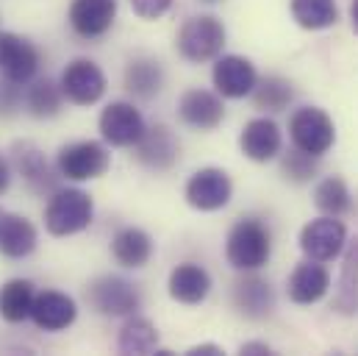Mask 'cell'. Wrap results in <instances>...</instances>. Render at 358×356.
<instances>
[{"mask_svg":"<svg viewBox=\"0 0 358 356\" xmlns=\"http://www.w3.org/2000/svg\"><path fill=\"white\" fill-rule=\"evenodd\" d=\"M253 100L264 111H283L294 100V89H292V84L286 78H280V76H267V78L256 81Z\"/></svg>","mask_w":358,"mask_h":356,"instance_id":"cell-30","label":"cell"},{"mask_svg":"<svg viewBox=\"0 0 358 356\" xmlns=\"http://www.w3.org/2000/svg\"><path fill=\"white\" fill-rule=\"evenodd\" d=\"M111 165L108 151L100 142H76L59 151V173L70 181H92L100 178Z\"/></svg>","mask_w":358,"mask_h":356,"instance_id":"cell-8","label":"cell"},{"mask_svg":"<svg viewBox=\"0 0 358 356\" xmlns=\"http://www.w3.org/2000/svg\"><path fill=\"white\" fill-rule=\"evenodd\" d=\"M36 248V228L20 217L0 209V254L8 259H22Z\"/></svg>","mask_w":358,"mask_h":356,"instance_id":"cell-22","label":"cell"},{"mask_svg":"<svg viewBox=\"0 0 358 356\" xmlns=\"http://www.w3.org/2000/svg\"><path fill=\"white\" fill-rule=\"evenodd\" d=\"M145 120L139 114V109H134V103L117 100L108 103L100 114V134L106 142H111L114 148H131L142 139L145 134Z\"/></svg>","mask_w":358,"mask_h":356,"instance_id":"cell-9","label":"cell"},{"mask_svg":"<svg viewBox=\"0 0 358 356\" xmlns=\"http://www.w3.org/2000/svg\"><path fill=\"white\" fill-rule=\"evenodd\" d=\"M211 292V275L208 270L194 262H183L170 273V298L186 303V306H194V303H203Z\"/></svg>","mask_w":358,"mask_h":356,"instance_id":"cell-21","label":"cell"},{"mask_svg":"<svg viewBox=\"0 0 358 356\" xmlns=\"http://www.w3.org/2000/svg\"><path fill=\"white\" fill-rule=\"evenodd\" d=\"M164 87V70L156 59H134L128 67H125V89L134 95V97H142V100H150L156 97Z\"/></svg>","mask_w":358,"mask_h":356,"instance_id":"cell-25","label":"cell"},{"mask_svg":"<svg viewBox=\"0 0 358 356\" xmlns=\"http://www.w3.org/2000/svg\"><path fill=\"white\" fill-rule=\"evenodd\" d=\"M62 97H64L62 87H56L50 78H45V81H36L28 89L25 103H28V111L34 117H56L62 111Z\"/></svg>","mask_w":358,"mask_h":356,"instance_id":"cell-31","label":"cell"},{"mask_svg":"<svg viewBox=\"0 0 358 356\" xmlns=\"http://www.w3.org/2000/svg\"><path fill=\"white\" fill-rule=\"evenodd\" d=\"M234 306L248 317V320H264L275 309V292L269 281L259 275H245L234 284Z\"/></svg>","mask_w":358,"mask_h":356,"instance_id":"cell-20","label":"cell"},{"mask_svg":"<svg viewBox=\"0 0 358 356\" xmlns=\"http://www.w3.org/2000/svg\"><path fill=\"white\" fill-rule=\"evenodd\" d=\"M134 148H136V162L145 165V167H150V170H156V173L170 170L180 156L178 139H176V134L167 125L145 128L142 139Z\"/></svg>","mask_w":358,"mask_h":356,"instance_id":"cell-12","label":"cell"},{"mask_svg":"<svg viewBox=\"0 0 358 356\" xmlns=\"http://www.w3.org/2000/svg\"><path fill=\"white\" fill-rule=\"evenodd\" d=\"M117 20V0H73L70 25L84 39H100Z\"/></svg>","mask_w":358,"mask_h":356,"instance_id":"cell-15","label":"cell"},{"mask_svg":"<svg viewBox=\"0 0 358 356\" xmlns=\"http://www.w3.org/2000/svg\"><path fill=\"white\" fill-rule=\"evenodd\" d=\"M78 309H76V301L64 292H56V289H48L42 295L34 298V306H31V317L39 329L45 331H62L67 326H73Z\"/></svg>","mask_w":358,"mask_h":356,"instance_id":"cell-19","label":"cell"},{"mask_svg":"<svg viewBox=\"0 0 358 356\" xmlns=\"http://www.w3.org/2000/svg\"><path fill=\"white\" fill-rule=\"evenodd\" d=\"M62 92L76 106H92L106 95V76L92 59H76L62 76Z\"/></svg>","mask_w":358,"mask_h":356,"instance_id":"cell-10","label":"cell"},{"mask_svg":"<svg viewBox=\"0 0 358 356\" xmlns=\"http://www.w3.org/2000/svg\"><path fill=\"white\" fill-rule=\"evenodd\" d=\"M234 195L231 176L220 167H203L186 181V203L197 212H217Z\"/></svg>","mask_w":358,"mask_h":356,"instance_id":"cell-7","label":"cell"},{"mask_svg":"<svg viewBox=\"0 0 358 356\" xmlns=\"http://www.w3.org/2000/svg\"><path fill=\"white\" fill-rule=\"evenodd\" d=\"M328 289H331V273L328 267H322V262H314V259L300 262L286 281V295L297 306H311L322 301Z\"/></svg>","mask_w":358,"mask_h":356,"instance_id":"cell-13","label":"cell"},{"mask_svg":"<svg viewBox=\"0 0 358 356\" xmlns=\"http://www.w3.org/2000/svg\"><path fill=\"white\" fill-rule=\"evenodd\" d=\"M178 117L183 125L197 128V131H211L222 123L225 117V106L214 92L206 89H189L183 92L178 103Z\"/></svg>","mask_w":358,"mask_h":356,"instance_id":"cell-14","label":"cell"},{"mask_svg":"<svg viewBox=\"0 0 358 356\" xmlns=\"http://www.w3.org/2000/svg\"><path fill=\"white\" fill-rule=\"evenodd\" d=\"M269 254H272V234L262 220L245 217L231 228L225 242V259L234 270H259L269 262Z\"/></svg>","mask_w":358,"mask_h":356,"instance_id":"cell-1","label":"cell"},{"mask_svg":"<svg viewBox=\"0 0 358 356\" xmlns=\"http://www.w3.org/2000/svg\"><path fill=\"white\" fill-rule=\"evenodd\" d=\"M159 345V331L150 320L134 317L120 331V351L122 354H153Z\"/></svg>","mask_w":358,"mask_h":356,"instance_id":"cell-29","label":"cell"},{"mask_svg":"<svg viewBox=\"0 0 358 356\" xmlns=\"http://www.w3.org/2000/svg\"><path fill=\"white\" fill-rule=\"evenodd\" d=\"M111 256L122 267H145L153 256V240L142 228H120L111 240Z\"/></svg>","mask_w":358,"mask_h":356,"instance_id":"cell-24","label":"cell"},{"mask_svg":"<svg viewBox=\"0 0 358 356\" xmlns=\"http://www.w3.org/2000/svg\"><path fill=\"white\" fill-rule=\"evenodd\" d=\"M242 354L259 356V354H272V351H269V345H264V343H245L242 345Z\"/></svg>","mask_w":358,"mask_h":356,"instance_id":"cell-36","label":"cell"},{"mask_svg":"<svg viewBox=\"0 0 358 356\" xmlns=\"http://www.w3.org/2000/svg\"><path fill=\"white\" fill-rule=\"evenodd\" d=\"M94 203L84 189H56L45 209V228L53 237H70L90 228Z\"/></svg>","mask_w":358,"mask_h":356,"instance_id":"cell-2","label":"cell"},{"mask_svg":"<svg viewBox=\"0 0 358 356\" xmlns=\"http://www.w3.org/2000/svg\"><path fill=\"white\" fill-rule=\"evenodd\" d=\"M22 84H14L8 78L0 81V117H11L17 114L20 103H22Z\"/></svg>","mask_w":358,"mask_h":356,"instance_id":"cell-33","label":"cell"},{"mask_svg":"<svg viewBox=\"0 0 358 356\" xmlns=\"http://www.w3.org/2000/svg\"><path fill=\"white\" fill-rule=\"evenodd\" d=\"M34 284L25 278H14L8 284L0 287V317L8 323H22L25 317H31V306H34Z\"/></svg>","mask_w":358,"mask_h":356,"instance_id":"cell-26","label":"cell"},{"mask_svg":"<svg viewBox=\"0 0 358 356\" xmlns=\"http://www.w3.org/2000/svg\"><path fill=\"white\" fill-rule=\"evenodd\" d=\"M350 22H353V31L358 34V0L350 3Z\"/></svg>","mask_w":358,"mask_h":356,"instance_id":"cell-38","label":"cell"},{"mask_svg":"<svg viewBox=\"0 0 358 356\" xmlns=\"http://www.w3.org/2000/svg\"><path fill=\"white\" fill-rule=\"evenodd\" d=\"M211 78H214V87L222 97H245V95L253 92L256 81H259L253 62L245 59V56H222V59H217Z\"/></svg>","mask_w":358,"mask_h":356,"instance_id":"cell-16","label":"cell"},{"mask_svg":"<svg viewBox=\"0 0 358 356\" xmlns=\"http://www.w3.org/2000/svg\"><path fill=\"white\" fill-rule=\"evenodd\" d=\"M8 184H11V167H8V162L0 156V195L8 189Z\"/></svg>","mask_w":358,"mask_h":356,"instance_id":"cell-35","label":"cell"},{"mask_svg":"<svg viewBox=\"0 0 358 356\" xmlns=\"http://www.w3.org/2000/svg\"><path fill=\"white\" fill-rule=\"evenodd\" d=\"M39 70V50L17 36V34H0V73L3 78L14 84H28Z\"/></svg>","mask_w":358,"mask_h":356,"instance_id":"cell-11","label":"cell"},{"mask_svg":"<svg viewBox=\"0 0 358 356\" xmlns=\"http://www.w3.org/2000/svg\"><path fill=\"white\" fill-rule=\"evenodd\" d=\"M292 17L306 31H325L339 22L336 0H292Z\"/></svg>","mask_w":358,"mask_h":356,"instance_id":"cell-27","label":"cell"},{"mask_svg":"<svg viewBox=\"0 0 358 356\" xmlns=\"http://www.w3.org/2000/svg\"><path fill=\"white\" fill-rule=\"evenodd\" d=\"M280 167H283V176L289 178V181H294V184H306V181H311V178L320 173L317 156L303 153V151H297V148L289 151V153H283Z\"/></svg>","mask_w":358,"mask_h":356,"instance_id":"cell-32","label":"cell"},{"mask_svg":"<svg viewBox=\"0 0 358 356\" xmlns=\"http://www.w3.org/2000/svg\"><path fill=\"white\" fill-rule=\"evenodd\" d=\"M206 3H211V0H206Z\"/></svg>","mask_w":358,"mask_h":356,"instance_id":"cell-39","label":"cell"},{"mask_svg":"<svg viewBox=\"0 0 358 356\" xmlns=\"http://www.w3.org/2000/svg\"><path fill=\"white\" fill-rule=\"evenodd\" d=\"M289 137L297 151L320 159L322 153H328L334 148L336 128H334V120L328 117V111H322L317 106H303L289 120Z\"/></svg>","mask_w":358,"mask_h":356,"instance_id":"cell-4","label":"cell"},{"mask_svg":"<svg viewBox=\"0 0 358 356\" xmlns=\"http://www.w3.org/2000/svg\"><path fill=\"white\" fill-rule=\"evenodd\" d=\"M280 128L275 125V120L269 117H256L250 120L245 128H242V137H239V148L248 159L253 162H269L280 153Z\"/></svg>","mask_w":358,"mask_h":356,"instance_id":"cell-18","label":"cell"},{"mask_svg":"<svg viewBox=\"0 0 358 356\" xmlns=\"http://www.w3.org/2000/svg\"><path fill=\"white\" fill-rule=\"evenodd\" d=\"M348 245V226L339 217L322 214L300 231V251L314 262L336 259Z\"/></svg>","mask_w":358,"mask_h":356,"instance_id":"cell-6","label":"cell"},{"mask_svg":"<svg viewBox=\"0 0 358 356\" xmlns=\"http://www.w3.org/2000/svg\"><path fill=\"white\" fill-rule=\"evenodd\" d=\"M170 6H173V0H131V8L142 20H159Z\"/></svg>","mask_w":358,"mask_h":356,"instance_id":"cell-34","label":"cell"},{"mask_svg":"<svg viewBox=\"0 0 358 356\" xmlns=\"http://www.w3.org/2000/svg\"><path fill=\"white\" fill-rule=\"evenodd\" d=\"M11 159L31 192H36V195L56 192V176H53L50 165L45 162V153L34 142H17L11 148Z\"/></svg>","mask_w":358,"mask_h":356,"instance_id":"cell-17","label":"cell"},{"mask_svg":"<svg viewBox=\"0 0 358 356\" xmlns=\"http://www.w3.org/2000/svg\"><path fill=\"white\" fill-rule=\"evenodd\" d=\"M314 203L322 214H331V217H342L353 209V195L348 189V184L339 176H328L322 178L314 189Z\"/></svg>","mask_w":358,"mask_h":356,"instance_id":"cell-28","label":"cell"},{"mask_svg":"<svg viewBox=\"0 0 358 356\" xmlns=\"http://www.w3.org/2000/svg\"><path fill=\"white\" fill-rule=\"evenodd\" d=\"M331 309L345 315V317L358 315V237L356 240H348V245H345L339 289L334 295V306Z\"/></svg>","mask_w":358,"mask_h":356,"instance_id":"cell-23","label":"cell"},{"mask_svg":"<svg viewBox=\"0 0 358 356\" xmlns=\"http://www.w3.org/2000/svg\"><path fill=\"white\" fill-rule=\"evenodd\" d=\"M176 48H178L180 56L186 62H192V64L217 59L222 53V48H225V25L211 14L192 17V20H186L180 25Z\"/></svg>","mask_w":358,"mask_h":356,"instance_id":"cell-3","label":"cell"},{"mask_svg":"<svg viewBox=\"0 0 358 356\" xmlns=\"http://www.w3.org/2000/svg\"><path fill=\"white\" fill-rule=\"evenodd\" d=\"M92 309L106 315V317H125L134 315L142 306V295L136 284H131L122 275H103L87 289Z\"/></svg>","mask_w":358,"mask_h":356,"instance_id":"cell-5","label":"cell"},{"mask_svg":"<svg viewBox=\"0 0 358 356\" xmlns=\"http://www.w3.org/2000/svg\"><path fill=\"white\" fill-rule=\"evenodd\" d=\"M189 354H192V356H200V354L214 356V354H222V348H220V345H194Z\"/></svg>","mask_w":358,"mask_h":356,"instance_id":"cell-37","label":"cell"}]
</instances>
